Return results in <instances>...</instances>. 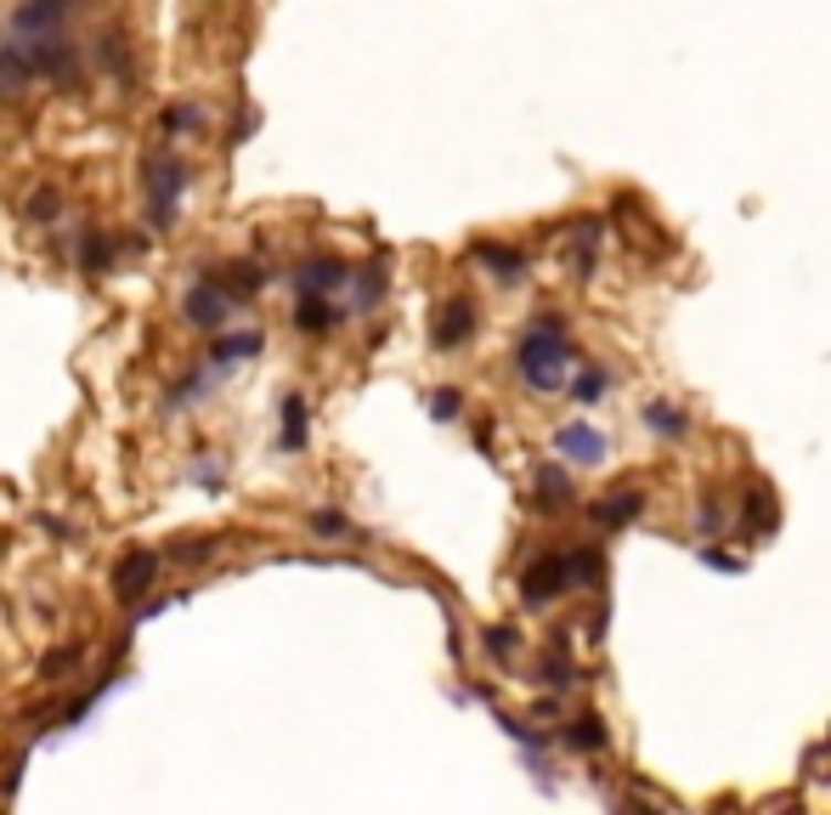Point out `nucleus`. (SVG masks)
<instances>
[{
    "mask_svg": "<svg viewBox=\"0 0 831 815\" xmlns=\"http://www.w3.org/2000/svg\"><path fill=\"white\" fill-rule=\"evenodd\" d=\"M515 374L526 379L537 397H555V391L566 386V374H571V346H566L560 317L544 312V317H537V323L520 334V346H515Z\"/></svg>",
    "mask_w": 831,
    "mask_h": 815,
    "instance_id": "nucleus-1",
    "label": "nucleus"
},
{
    "mask_svg": "<svg viewBox=\"0 0 831 815\" xmlns=\"http://www.w3.org/2000/svg\"><path fill=\"white\" fill-rule=\"evenodd\" d=\"M600 578V555L595 550H577V555H544L526 578H520V600L526 606H549L555 595H566V589H582V584H595Z\"/></svg>",
    "mask_w": 831,
    "mask_h": 815,
    "instance_id": "nucleus-2",
    "label": "nucleus"
},
{
    "mask_svg": "<svg viewBox=\"0 0 831 815\" xmlns=\"http://www.w3.org/2000/svg\"><path fill=\"white\" fill-rule=\"evenodd\" d=\"M141 176H148V221L170 227L176 199H181V187H187V159L170 154V148H154L148 159H141Z\"/></svg>",
    "mask_w": 831,
    "mask_h": 815,
    "instance_id": "nucleus-3",
    "label": "nucleus"
},
{
    "mask_svg": "<svg viewBox=\"0 0 831 815\" xmlns=\"http://www.w3.org/2000/svg\"><path fill=\"white\" fill-rule=\"evenodd\" d=\"M232 290L221 278H199L192 290L181 295V317L192 323V328H227V317H232Z\"/></svg>",
    "mask_w": 831,
    "mask_h": 815,
    "instance_id": "nucleus-4",
    "label": "nucleus"
},
{
    "mask_svg": "<svg viewBox=\"0 0 831 815\" xmlns=\"http://www.w3.org/2000/svg\"><path fill=\"white\" fill-rule=\"evenodd\" d=\"M74 12V0H23V7L12 12V34L18 40H45V34H63Z\"/></svg>",
    "mask_w": 831,
    "mask_h": 815,
    "instance_id": "nucleus-5",
    "label": "nucleus"
},
{
    "mask_svg": "<svg viewBox=\"0 0 831 815\" xmlns=\"http://www.w3.org/2000/svg\"><path fill=\"white\" fill-rule=\"evenodd\" d=\"M555 453H566L571 464H606L611 442H606V430L571 419V425H560V430H555Z\"/></svg>",
    "mask_w": 831,
    "mask_h": 815,
    "instance_id": "nucleus-6",
    "label": "nucleus"
},
{
    "mask_svg": "<svg viewBox=\"0 0 831 815\" xmlns=\"http://www.w3.org/2000/svg\"><path fill=\"white\" fill-rule=\"evenodd\" d=\"M357 272L346 267V261H334V255H306L301 267H295V290L301 295H334V290H346Z\"/></svg>",
    "mask_w": 831,
    "mask_h": 815,
    "instance_id": "nucleus-7",
    "label": "nucleus"
},
{
    "mask_svg": "<svg viewBox=\"0 0 831 815\" xmlns=\"http://www.w3.org/2000/svg\"><path fill=\"white\" fill-rule=\"evenodd\" d=\"M154 578H159V555H154V550H130V555L119 561V572H114V595H119L125 606H136L141 595L154 589Z\"/></svg>",
    "mask_w": 831,
    "mask_h": 815,
    "instance_id": "nucleus-8",
    "label": "nucleus"
},
{
    "mask_svg": "<svg viewBox=\"0 0 831 815\" xmlns=\"http://www.w3.org/2000/svg\"><path fill=\"white\" fill-rule=\"evenodd\" d=\"M40 74H34V58H29V40H7V45H0V97H23V91L34 85Z\"/></svg>",
    "mask_w": 831,
    "mask_h": 815,
    "instance_id": "nucleus-9",
    "label": "nucleus"
},
{
    "mask_svg": "<svg viewBox=\"0 0 831 815\" xmlns=\"http://www.w3.org/2000/svg\"><path fill=\"white\" fill-rule=\"evenodd\" d=\"M470 334H475V306H470V301H448L442 317H435V346L453 352V346L470 341Z\"/></svg>",
    "mask_w": 831,
    "mask_h": 815,
    "instance_id": "nucleus-10",
    "label": "nucleus"
},
{
    "mask_svg": "<svg viewBox=\"0 0 831 815\" xmlns=\"http://www.w3.org/2000/svg\"><path fill=\"white\" fill-rule=\"evenodd\" d=\"M334 323H339V306L328 295H301V306H295V328L301 334H328Z\"/></svg>",
    "mask_w": 831,
    "mask_h": 815,
    "instance_id": "nucleus-11",
    "label": "nucleus"
},
{
    "mask_svg": "<svg viewBox=\"0 0 831 815\" xmlns=\"http://www.w3.org/2000/svg\"><path fill=\"white\" fill-rule=\"evenodd\" d=\"M640 504H645V499L633 493V488H617L611 499H600V504H595V521H600L606 533H611V526H628L633 515H640Z\"/></svg>",
    "mask_w": 831,
    "mask_h": 815,
    "instance_id": "nucleus-12",
    "label": "nucleus"
},
{
    "mask_svg": "<svg viewBox=\"0 0 831 815\" xmlns=\"http://www.w3.org/2000/svg\"><path fill=\"white\" fill-rule=\"evenodd\" d=\"M261 346H266V341H261V334H255V328H250V334H221V328H215V346H210V363H215V368H227V363H238V357H255Z\"/></svg>",
    "mask_w": 831,
    "mask_h": 815,
    "instance_id": "nucleus-13",
    "label": "nucleus"
},
{
    "mask_svg": "<svg viewBox=\"0 0 831 815\" xmlns=\"http://www.w3.org/2000/svg\"><path fill=\"white\" fill-rule=\"evenodd\" d=\"M306 430H312L306 397H283V453H301L306 448Z\"/></svg>",
    "mask_w": 831,
    "mask_h": 815,
    "instance_id": "nucleus-14",
    "label": "nucleus"
},
{
    "mask_svg": "<svg viewBox=\"0 0 831 815\" xmlns=\"http://www.w3.org/2000/svg\"><path fill=\"white\" fill-rule=\"evenodd\" d=\"M114 250H119L114 238H103V232H85V238H80V267H85L91 278H96V272H108Z\"/></svg>",
    "mask_w": 831,
    "mask_h": 815,
    "instance_id": "nucleus-15",
    "label": "nucleus"
},
{
    "mask_svg": "<svg viewBox=\"0 0 831 815\" xmlns=\"http://www.w3.org/2000/svg\"><path fill=\"white\" fill-rule=\"evenodd\" d=\"M215 278L232 290V301H250V295L261 290V283H266V272H261V267H250V261H238V267H227V272H215Z\"/></svg>",
    "mask_w": 831,
    "mask_h": 815,
    "instance_id": "nucleus-16",
    "label": "nucleus"
},
{
    "mask_svg": "<svg viewBox=\"0 0 831 815\" xmlns=\"http://www.w3.org/2000/svg\"><path fill=\"white\" fill-rule=\"evenodd\" d=\"M560 736H566V748H577V753H600V748H606V725H600V719H571Z\"/></svg>",
    "mask_w": 831,
    "mask_h": 815,
    "instance_id": "nucleus-17",
    "label": "nucleus"
},
{
    "mask_svg": "<svg viewBox=\"0 0 831 815\" xmlns=\"http://www.w3.org/2000/svg\"><path fill=\"white\" fill-rule=\"evenodd\" d=\"M475 261H486L493 267V278H504V283H515L520 278V250H498V244H475Z\"/></svg>",
    "mask_w": 831,
    "mask_h": 815,
    "instance_id": "nucleus-18",
    "label": "nucleus"
},
{
    "mask_svg": "<svg viewBox=\"0 0 831 815\" xmlns=\"http://www.w3.org/2000/svg\"><path fill=\"white\" fill-rule=\"evenodd\" d=\"M645 425L656 430V437H684V430H691V419H684L673 403H651V408H645Z\"/></svg>",
    "mask_w": 831,
    "mask_h": 815,
    "instance_id": "nucleus-19",
    "label": "nucleus"
},
{
    "mask_svg": "<svg viewBox=\"0 0 831 815\" xmlns=\"http://www.w3.org/2000/svg\"><path fill=\"white\" fill-rule=\"evenodd\" d=\"M96 63H103L108 74H130V52L119 34H103V45H96Z\"/></svg>",
    "mask_w": 831,
    "mask_h": 815,
    "instance_id": "nucleus-20",
    "label": "nucleus"
},
{
    "mask_svg": "<svg viewBox=\"0 0 831 815\" xmlns=\"http://www.w3.org/2000/svg\"><path fill=\"white\" fill-rule=\"evenodd\" d=\"M566 493H571V482L560 470H537V504H566Z\"/></svg>",
    "mask_w": 831,
    "mask_h": 815,
    "instance_id": "nucleus-21",
    "label": "nucleus"
},
{
    "mask_svg": "<svg viewBox=\"0 0 831 815\" xmlns=\"http://www.w3.org/2000/svg\"><path fill=\"white\" fill-rule=\"evenodd\" d=\"M379 295H385V272H379V267H362V272H357V312H368Z\"/></svg>",
    "mask_w": 831,
    "mask_h": 815,
    "instance_id": "nucleus-22",
    "label": "nucleus"
},
{
    "mask_svg": "<svg viewBox=\"0 0 831 815\" xmlns=\"http://www.w3.org/2000/svg\"><path fill=\"white\" fill-rule=\"evenodd\" d=\"M215 555V539H181V544H170V561H187V566H204Z\"/></svg>",
    "mask_w": 831,
    "mask_h": 815,
    "instance_id": "nucleus-23",
    "label": "nucleus"
},
{
    "mask_svg": "<svg viewBox=\"0 0 831 815\" xmlns=\"http://www.w3.org/2000/svg\"><path fill=\"white\" fill-rule=\"evenodd\" d=\"M571 391H577V403H600V397H606V374H600V368H582Z\"/></svg>",
    "mask_w": 831,
    "mask_h": 815,
    "instance_id": "nucleus-24",
    "label": "nucleus"
},
{
    "mask_svg": "<svg viewBox=\"0 0 831 815\" xmlns=\"http://www.w3.org/2000/svg\"><path fill=\"white\" fill-rule=\"evenodd\" d=\"M80 662V646H63V651H45V662H40V675L45 680H57V675H69V668Z\"/></svg>",
    "mask_w": 831,
    "mask_h": 815,
    "instance_id": "nucleus-25",
    "label": "nucleus"
},
{
    "mask_svg": "<svg viewBox=\"0 0 831 815\" xmlns=\"http://www.w3.org/2000/svg\"><path fill=\"white\" fill-rule=\"evenodd\" d=\"M312 533H323V539H346V533H351V521H346V515H334V510H317V515H312Z\"/></svg>",
    "mask_w": 831,
    "mask_h": 815,
    "instance_id": "nucleus-26",
    "label": "nucleus"
},
{
    "mask_svg": "<svg viewBox=\"0 0 831 815\" xmlns=\"http://www.w3.org/2000/svg\"><path fill=\"white\" fill-rule=\"evenodd\" d=\"M57 210H63V199L52 194V187H45V194H34V199H29V221H57Z\"/></svg>",
    "mask_w": 831,
    "mask_h": 815,
    "instance_id": "nucleus-27",
    "label": "nucleus"
},
{
    "mask_svg": "<svg viewBox=\"0 0 831 815\" xmlns=\"http://www.w3.org/2000/svg\"><path fill=\"white\" fill-rule=\"evenodd\" d=\"M747 526H753V533H764V526H769V493L764 488L747 499Z\"/></svg>",
    "mask_w": 831,
    "mask_h": 815,
    "instance_id": "nucleus-28",
    "label": "nucleus"
},
{
    "mask_svg": "<svg viewBox=\"0 0 831 815\" xmlns=\"http://www.w3.org/2000/svg\"><path fill=\"white\" fill-rule=\"evenodd\" d=\"M544 686H555V691L571 686V662H566V657H549V662H544Z\"/></svg>",
    "mask_w": 831,
    "mask_h": 815,
    "instance_id": "nucleus-29",
    "label": "nucleus"
},
{
    "mask_svg": "<svg viewBox=\"0 0 831 815\" xmlns=\"http://www.w3.org/2000/svg\"><path fill=\"white\" fill-rule=\"evenodd\" d=\"M199 119H204L199 108H165V130H192Z\"/></svg>",
    "mask_w": 831,
    "mask_h": 815,
    "instance_id": "nucleus-30",
    "label": "nucleus"
},
{
    "mask_svg": "<svg viewBox=\"0 0 831 815\" xmlns=\"http://www.w3.org/2000/svg\"><path fill=\"white\" fill-rule=\"evenodd\" d=\"M430 414H435V419H459V391H435V397H430Z\"/></svg>",
    "mask_w": 831,
    "mask_h": 815,
    "instance_id": "nucleus-31",
    "label": "nucleus"
},
{
    "mask_svg": "<svg viewBox=\"0 0 831 815\" xmlns=\"http://www.w3.org/2000/svg\"><path fill=\"white\" fill-rule=\"evenodd\" d=\"M702 561H707V566H718V572H741V561H736V555H724V550H702Z\"/></svg>",
    "mask_w": 831,
    "mask_h": 815,
    "instance_id": "nucleus-32",
    "label": "nucleus"
},
{
    "mask_svg": "<svg viewBox=\"0 0 831 815\" xmlns=\"http://www.w3.org/2000/svg\"><path fill=\"white\" fill-rule=\"evenodd\" d=\"M192 476H199L204 488H221V464H210V459H199V464H192Z\"/></svg>",
    "mask_w": 831,
    "mask_h": 815,
    "instance_id": "nucleus-33",
    "label": "nucleus"
},
{
    "mask_svg": "<svg viewBox=\"0 0 831 815\" xmlns=\"http://www.w3.org/2000/svg\"><path fill=\"white\" fill-rule=\"evenodd\" d=\"M486 646H493V657H509V651H515V640H509L504 629H493V635H486Z\"/></svg>",
    "mask_w": 831,
    "mask_h": 815,
    "instance_id": "nucleus-34",
    "label": "nucleus"
}]
</instances>
